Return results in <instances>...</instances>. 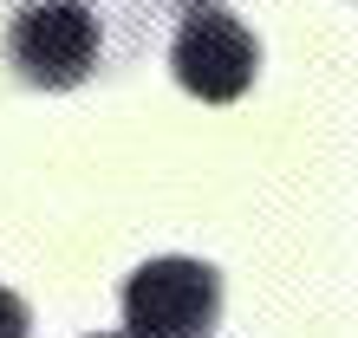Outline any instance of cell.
<instances>
[{"instance_id": "obj_1", "label": "cell", "mask_w": 358, "mask_h": 338, "mask_svg": "<svg viewBox=\"0 0 358 338\" xmlns=\"http://www.w3.org/2000/svg\"><path fill=\"white\" fill-rule=\"evenodd\" d=\"M7 66L39 91H72L104 59V20L92 0H20L7 13Z\"/></svg>"}, {"instance_id": "obj_2", "label": "cell", "mask_w": 358, "mask_h": 338, "mask_svg": "<svg viewBox=\"0 0 358 338\" xmlns=\"http://www.w3.org/2000/svg\"><path fill=\"white\" fill-rule=\"evenodd\" d=\"M222 312V273L208 260H143L124 280V338H202Z\"/></svg>"}, {"instance_id": "obj_3", "label": "cell", "mask_w": 358, "mask_h": 338, "mask_svg": "<svg viewBox=\"0 0 358 338\" xmlns=\"http://www.w3.org/2000/svg\"><path fill=\"white\" fill-rule=\"evenodd\" d=\"M170 72L189 98L202 104H235L261 72V46L255 33L241 27L235 13H215V7H196L182 13V27L170 39Z\"/></svg>"}, {"instance_id": "obj_4", "label": "cell", "mask_w": 358, "mask_h": 338, "mask_svg": "<svg viewBox=\"0 0 358 338\" xmlns=\"http://www.w3.org/2000/svg\"><path fill=\"white\" fill-rule=\"evenodd\" d=\"M0 338H33L27 300H20V293H7V286H0Z\"/></svg>"}, {"instance_id": "obj_5", "label": "cell", "mask_w": 358, "mask_h": 338, "mask_svg": "<svg viewBox=\"0 0 358 338\" xmlns=\"http://www.w3.org/2000/svg\"><path fill=\"white\" fill-rule=\"evenodd\" d=\"M182 7H208V0H182Z\"/></svg>"}, {"instance_id": "obj_6", "label": "cell", "mask_w": 358, "mask_h": 338, "mask_svg": "<svg viewBox=\"0 0 358 338\" xmlns=\"http://www.w3.org/2000/svg\"><path fill=\"white\" fill-rule=\"evenodd\" d=\"M98 338H117V332H98Z\"/></svg>"}]
</instances>
